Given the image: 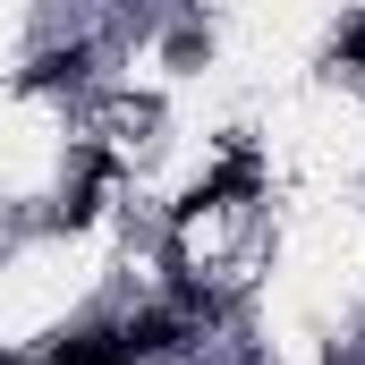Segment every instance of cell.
<instances>
[{
	"instance_id": "1",
	"label": "cell",
	"mask_w": 365,
	"mask_h": 365,
	"mask_svg": "<svg viewBox=\"0 0 365 365\" xmlns=\"http://www.w3.org/2000/svg\"><path fill=\"white\" fill-rule=\"evenodd\" d=\"M187 323L179 306H145V314H128L119 323V340H128V365H153V357H170V349H187Z\"/></svg>"
},
{
	"instance_id": "2",
	"label": "cell",
	"mask_w": 365,
	"mask_h": 365,
	"mask_svg": "<svg viewBox=\"0 0 365 365\" xmlns=\"http://www.w3.org/2000/svg\"><path fill=\"white\" fill-rule=\"evenodd\" d=\"M43 365H128V340H119V323H77L43 349Z\"/></svg>"
},
{
	"instance_id": "3",
	"label": "cell",
	"mask_w": 365,
	"mask_h": 365,
	"mask_svg": "<svg viewBox=\"0 0 365 365\" xmlns=\"http://www.w3.org/2000/svg\"><path fill=\"white\" fill-rule=\"evenodd\" d=\"M86 68H93V43H68V51H43V60L26 68V86H34V93H51V86H77Z\"/></svg>"
},
{
	"instance_id": "4",
	"label": "cell",
	"mask_w": 365,
	"mask_h": 365,
	"mask_svg": "<svg viewBox=\"0 0 365 365\" xmlns=\"http://www.w3.org/2000/svg\"><path fill=\"white\" fill-rule=\"evenodd\" d=\"M331 60H340V68H365V17H349V26L331 34Z\"/></svg>"
},
{
	"instance_id": "5",
	"label": "cell",
	"mask_w": 365,
	"mask_h": 365,
	"mask_svg": "<svg viewBox=\"0 0 365 365\" xmlns=\"http://www.w3.org/2000/svg\"><path fill=\"white\" fill-rule=\"evenodd\" d=\"M0 365H26V357H0Z\"/></svg>"
}]
</instances>
